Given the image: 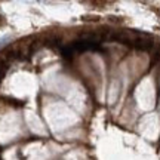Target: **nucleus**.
Instances as JSON below:
<instances>
[{"label": "nucleus", "mask_w": 160, "mask_h": 160, "mask_svg": "<svg viewBox=\"0 0 160 160\" xmlns=\"http://www.w3.org/2000/svg\"><path fill=\"white\" fill-rule=\"evenodd\" d=\"M157 61H160V48L154 52V55H153V62H157Z\"/></svg>", "instance_id": "f257e3e1"}, {"label": "nucleus", "mask_w": 160, "mask_h": 160, "mask_svg": "<svg viewBox=\"0 0 160 160\" xmlns=\"http://www.w3.org/2000/svg\"><path fill=\"white\" fill-rule=\"evenodd\" d=\"M6 24V21H5V18L2 17V15H0V27H3V25H5Z\"/></svg>", "instance_id": "f03ea898"}]
</instances>
